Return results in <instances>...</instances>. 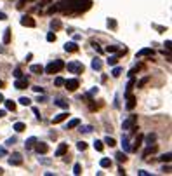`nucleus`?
Segmentation results:
<instances>
[{"label": "nucleus", "mask_w": 172, "mask_h": 176, "mask_svg": "<svg viewBox=\"0 0 172 176\" xmlns=\"http://www.w3.org/2000/svg\"><path fill=\"white\" fill-rule=\"evenodd\" d=\"M63 68H64V63H63L61 59H56V61L49 63V65L44 68V72H45V73H49V75H54V73H57V72H61Z\"/></svg>", "instance_id": "f257e3e1"}, {"label": "nucleus", "mask_w": 172, "mask_h": 176, "mask_svg": "<svg viewBox=\"0 0 172 176\" xmlns=\"http://www.w3.org/2000/svg\"><path fill=\"white\" fill-rule=\"evenodd\" d=\"M75 2L76 0H63V2H59L56 7L57 11H63L64 14H71L73 12V7H75Z\"/></svg>", "instance_id": "f03ea898"}, {"label": "nucleus", "mask_w": 172, "mask_h": 176, "mask_svg": "<svg viewBox=\"0 0 172 176\" xmlns=\"http://www.w3.org/2000/svg\"><path fill=\"white\" fill-rule=\"evenodd\" d=\"M92 7V2L91 0H78L75 2V7H73V12H85V11H89ZM71 12V14H73Z\"/></svg>", "instance_id": "7ed1b4c3"}, {"label": "nucleus", "mask_w": 172, "mask_h": 176, "mask_svg": "<svg viewBox=\"0 0 172 176\" xmlns=\"http://www.w3.org/2000/svg\"><path fill=\"white\" fill-rule=\"evenodd\" d=\"M66 68H68V72L70 73H75V75H80V73H84V65L80 63V61H71V63H68L66 65Z\"/></svg>", "instance_id": "20e7f679"}, {"label": "nucleus", "mask_w": 172, "mask_h": 176, "mask_svg": "<svg viewBox=\"0 0 172 176\" xmlns=\"http://www.w3.org/2000/svg\"><path fill=\"white\" fill-rule=\"evenodd\" d=\"M136 122H137V115H134V114H132V115H129V117L122 122V129H123V131H129Z\"/></svg>", "instance_id": "39448f33"}, {"label": "nucleus", "mask_w": 172, "mask_h": 176, "mask_svg": "<svg viewBox=\"0 0 172 176\" xmlns=\"http://www.w3.org/2000/svg\"><path fill=\"white\" fill-rule=\"evenodd\" d=\"M28 77H19V78H16V82H14V87L16 89H26L28 87Z\"/></svg>", "instance_id": "423d86ee"}, {"label": "nucleus", "mask_w": 172, "mask_h": 176, "mask_svg": "<svg viewBox=\"0 0 172 176\" xmlns=\"http://www.w3.org/2000/svg\"><path fill=\"white\" fill-rule=\"evenodd\" d=\"M9 164L11 166H21L23 164V157H21V154H12V155L9 157Z\"/></svg>", "instance_id": "0eeeda50"}, {"label": "nucleus", "mask_w": 172, "mask_h": 176, "mask_svg": "<svg viewBox=\"0 0 172 176\" xmlns=\"http://www.w3.org/2000/svg\"><path fill=\"white\" fill-rule=\"evenodd\" d=\"M64 85H66L68 91H76V87L80 85V82H78V78H70V80H64Z\"/></svg>", "instance_id": "6e6552de"}, {"label": "nucleus", "mask_w": 172, "mask_h": 176, "mask_svg": "<svg viewBox=\"0 0 172 176\" xmlns=\"http://www.w3.org/2000/svg\"><path fill=\"white\" fill-rule=\"evenodd\" d=\"M19 23H21L23 26H28V28H35V24H37V23H35V19H33L31 16H23Z\"/></svg>", "instance_id": "1a4fd4ad"}, {"label": "nucleus", "mask_w": 172, "mask_h": 176, "mask_svg": "<svg viewBox=\"0 0 172 176\" xmlns=\"http://www.w3.org/2000/svg\"><path fill=\"white\" fill-rule=\"evenodd\" d=\"M35 150H37V154H47L49 152V145L47 143H42V141H37L35 145Z\"/></svg>", "instance_id": "9d476101"}, {"label": "nucleus", "mask_w": 172, "mask_h": 176, "mask_svg": "<svg viewBox=\"0 0 172 176\" xmlns=\"http://www.w3.org/2000/svg\"><path fill=\"white\" fill-rule=\"evenodd\" d=\"M122 147H123V152H132V147H131V139L127 134H122Z\"/></svg>", "instance_id": "9b49d317"}, {"label": "nucleus", "mask_w": 172, "mask_h": 176, "mask_svg": "<svg viewBox=\"0 0 172 176\" xmlns=\"http://www.w3.org/2000/svg\"><path fill=\"white\" fill-rule=\"evenodd\" d=\"M127 98V103H125V108L129 110V112H132L134 108H136V96H132V94H129V96H125Z\"/></svg>", "instance_id": "f8f14e48"}, {"label": "nucleus", "mask_w": 172, "mask_h": 176, "mask_svg": "<svg viewBox=\"0 0 172 176\" xmlns=\"http://www.w3.org/2000/svg\"><path fill=\"white\" fill-rule=\"evenodd\" d=\"M66 152H68V143H59V147H57V150H56V157L66 155Z\"/></svg>", "instance_id": "ddd939ff"}, {"label": "nucleus", "mask_w": 172, "mask_h": 176, "mask_svg": "<svg viewBox=\"0 0 172 176\" xmlns=\"http://www.w3.org/2000/svg\"><path fill=\"white\" fill-rule=\"evenodd\" d=\"M153 54H155V51H153V49H150V47H144V49L137 51L136 58H143V56H153Z\"/></svg>", "instance_id": "4468645a"}, {"label": "nucleus", "mask_w": 172, "mask_h": 176, "mask_svg": "<svg viewBox=\"0 0 172 176\" xmlns=\"http://www.w3.org/2000/svg\"><path fill=\"white\" fill-rule=\"evenodd\" d=\"M64 51H66V52H76V51H78L76 42H66V44H64Z\"/></svg>", "instance_id": "2eb2a0df"}, {"label": "nucleus", "mask_w": 172, "mask_h": 176, "mask_svg": "<svg viewBox=\"0 0 172 176\" xmlns=\"http://www.w3.org/2000/svg\"><path fill=\"white\" fill-rule=\"evenodd\" d=\"M68 119V112H63V114H57L56 117H52V124H59V122H63V120H66Z\"/></svg>", "instance_id": "dca6fc26"}, {"label": "nucleus", "mask_w": 172, "mask_h": 176, "mask_svg": "<svg viewBox=\"0 0 172 176\" xmlns=\"http://www.w3.org/2000/svg\"><path fill=\"white\" fill-rule=\"evenodd\" d=\"M143 139L146 141V145H148V147H150V145H155V141H156V134H155V133H150V134L143 136Z\"/></svg>", "instance_id": "f3484780"}, {"label": "nucleus", "mask_w": 172, "mask_h": 176, "mask_svg": "<svg viewBox=\"0 0 172 176\" xmlns=\"http://www.w3.org/2000/svg\"><path fill=\"white\" fill-rule=\"evenodd\" d=\"M37 141H38V139H37L35 136H30L26 141H24V147H26V150H31V148H33V145H35Z\"/></svg>", "instance_id": "a211bd4d"}, {"label": "nucleus", "mask_w": 172, "mask_h": 176, "mask_svg": "<svg viewBox=\"0 0 172 176\" xmlns=\"http://www.w3.org/2000/svg\"><path fill=\"white\" fill-rule=\"evenodd\" d=\"M30 72L35 73V75H40V73H44V66H42V65H31V66H30Z\"/></svg>", "instance_id": "6ab92c4d"}, {"label": "nucleus", "mask_w": 172, "mask_h": 176, "mask_svg": "<svg viewBox=\"0 0 172 176\" xmlns=\"http://www.w3.org/2000/svg\"><path fill=\"white\" fill-rule=\"evenodd\" d=\"M4 103H5V110H9V112H14V110H16V103H14L12 99H4Z\"/></svg>", "instance_id": "aec40b11"}, {"label": "nucleus", "mask_w": 172, "mask_h": 176, "mask_svg": "<svg viewBox=\"0 0 172 176\" xmlns=\"http://www.w3.org/2000/svg\"><path fill=\"white\" fill-rule=\"evenodd\" d=\"M136 85V80H134V77L129 78V82H127V87H125V96H129L131 94V91H132V87Z\"/></svg>", "instance_id": "412c9836"}, {"label": "nucleus", "mask_w": 172, "mask_h": 176, "mask_svg": "<svg viewBox=\"0 0 172 176\" xmlns=\"http://www.w3.org/2000/svg\"><path fill=\"white\" fill-rule=\"evenodd\" d=\"M91 66H92L94 70H97V72H99V70L103 68V61H101L99 58H94V59H92V63H91Z\"/></svg>", "instance_id": "4be33fe9"}, {"label": "nucleus", "mask_w": 172, "mask_h": 176, "mask_svg": "<svg viewBox=\"0 0 172 176\" xmlns=\"http://www.w3.org/2000/svg\"><path fill=\"white\" fill-rule=\"evenodd\" d=\"M78 126H80V119H71V120L66 124V129H75Z\"/></svg>", "instance_id": "5701e85b"}, {"label": "nucleus", "mask_w": 172, "mask_h": 176, "mask_svg": "<svg viewBox=\"0 0 172 176\" xmlns=\"http://www.w3.org/2000/svg\"><path fill=\"white\" fill-rule=\"evenodd\" d=\"M141 145H143V134H137V136H136V141H134V145H132V152L137 150Z\"/></svg>", "instance_id": "b1692460"}, {"label": "nucleus", "mask_w": 172, "mask_h": 176, "mask_svg": "<svg viewBox=\"0 0 172 176\" xmlns=\"http://www.w3.org/2000/svg\"><path fill=\"white\" fill-rule=\"evenodd\" d=\"M54 105L59 106V108H63V110H68V101H64V99H56Z\"/></svg>", "instance_id": "393cba45"}, {"label": "nucleus", "mask_w": 172, "mask_h": 176, "mask_svg": "<svg viewBox=\"0 0 172 176\" xmlns=\"http://www.w3.org/2000/svg\"><path fill=\"white\" fill-rule=\"evenodd\" d=\"M99 166H101V167H104V169H108V167H111V160L104 157V159H101V160H99Z\"/></svg>", "instance_id": "a878e982"}, {"label": "nucleus", "mask_w": 172, "mask_h": 176, "mask_svg": "<svg viewBox=\"0 0 172 176\" xmlns=\"http://www.w3.org/2000/svg\"><path fill=\"white\" fill-rule=\"evenodd\" d=\"M11 42V28H5L4 30V44H9Z\"/></svg>", "instance_id": "bb28decb"}, {"label": "nucleus", "mask_w": 172, "mask_h": 176, "mask_svg": "<svg viewBox=\"0 0 172 176\" xmlns=\"http://www.w3.org/2000/svg\"><path fill=\"white\" fill-rule=\"evenodd\" d=\"M24 129H26V126H24L23 122H16V124H14V131H16V133H23Z\"/></svg>", "instance_id": "cd10ccee"}, {"label": "nucleus", "mask_w": 172, "mask_h": 176, "mask_svg": "<svg viewBox=\"0 0 172 176\" xmlns=\"http://www.w3.org/2000/svg\"><path fill=\"white\" fill-rule=\"evenodd\" d=\"M19 105H23V106H30V105H31V99L26 98V96H23V98H19Z\"/></svg>", "instance_id": "c85d7f7f"}, {"label": "nucleus", "mask_w": 172, "mask_h": 176, "mask_svg": "<svg viewBox=\"0 0 172 176\" xmlns=\"http://www.w3.org/2000/svg\"><path fill=\"white\" fill-rule=\"evenodd\" d=\"M94 148L97 150V152H103L104 145H103V141H101V139H96V141H94Z\"/></svg>", "instance_id": "c756f323"}, {"label": "nucleus", "mask_w": 172, "mask_h": 176, "mask_svg": "<svg viewBox=\"0 0 172 176\" xmlns=\"http://www.w3.org/2000/svg\"><path fill=\"white\" fill-rule=\"evenodd\" d=\"M92 129H94L92 126H82V127H80V133H84V134H89V133H92Z\"/></svg>", "instance_id": "7c9ffc66"}, {"label": "nucleus", "mask_w": 172, "mask_h": 176, "mask_svg": "<svg viewBox=\"0 0 172 176\" xmlns=\"http://www.w3.org/2000/svg\"><path fill=\"white\" fill-rule=\"evenodd\" d=\"M111 75H113L115 78H116V77H120V75H122V68L115 65V68H113V70H111Z\"/></svg>", "instance_id": "2f4dec72"}, {"label": "nucleus", "mask_w": 172, "mask_h": 176, "mask_svg": "<svg viewBox=\"0 0 172 176\" xmlns=\"http://www.w3.org/2000/svg\"><path fill=\"white\" fill-rule=\"evenodd\" d=\"M103 143H106L108 147H115V145H116V141H115V139H113L111 136H106V138H104V141H103Z\"/></svg>", "instance_id": "473e14b6"}, {"label": "nucleus", "mask_w": 172, "mask_h": 176, "mask_svg": "<svg viewBox=\"0 0 172 176\" xmlns=\"http://www.w3.org/2000/svg\"><path fill=\"white\" fill-rule=\"evenodd\" d=\"M116 160H118V162H125V160H127V155H125V152H118V154H116Z\"/></svg>", "instance_id": "72a5a7b5"}, {"label": "nucleus", "mask_w": 172, "mask_h": 176, "mask_svg": "<svg viewBox=\"0 0 172 176\" xmlns=\"http://www.w3.org/2000/svg\"><path fill=\"white\" fill-rule=\"evenodd\" d=\"M51 28H52V30H59V28H61V21H59V19H52V21H51Z\"/></svg>", "instance_id": "f704fd0d"}, {"label": "nucleus", "mask_w": 172, "mask_h": 176, "mask_svg": "<svg viewBox=\"0 0 172 176\" xmlns=\"http://www.w3.org/2000/svg\"><path fill=\"white\" fill-rule=\"evenodd\" d=\"M162 162H171V152H167V154H163V155H160L158 157Z\"/></svg>", "instance_id": "c9c22d12"}, {"label": "nucleus", "mask_w": 172, "mask_h": 176, "mask_svg": "<svg viewBox=\"0 0 172 176\" xmlns=\"http://www.w3.org/2000/svg\"><path fill=\"white\" fill-rule=\"evenodd\" d=\"M45 39H47V42H56V33H54V32H49Z\"/></svg>", "instance_id": "e433bc0d"}, {"label": "nucleus", "mask_w": 172, "mask_h": 176, "mask_svg": "<svg viewBox=\"0 0 172 176\" xmlns=\"http://www.w3.org/2000/svg\"><path fill=\"white\" fill-rule=\"evenodd\" d=\"M76 148H78L80 152H84V150L87 148V143H85V141H78V143H76Z\"/></svg>", "instance_id": "4c0bfd02"}, {"label": "nucleus", "mask_w": 172, "mask_h": 176, "mask_svg": "<svg viewBox=\"0 0 172 176\" xmlns=\"http://www.w3.org/2000/svg\"><path fill=\"white\" fill-rule=\"evenodd\" d=\"M54 85H57V87H59V85H64V78H63V77H56V78H54Z\"/></svg>", "instance_id": "58836bf2"}, {"label": "nucleus", "mask_w": 172, "mask_h": 176, "mask_svg": "<svg viewBox=\"0 0 172 176\" xmlns=\"http://www.w3.org/2000/svg\"><path fill=\"white\" fill-rule=\"evenodd\" d=\"M80 173H82V166H80V164H75V166H73V175L78 176Z\"/></svg>", "instance_id": "ea45409f"}, {"label": "nucleus", "mask_w": 172, "mask_h": 176, "mask_svg": "<svg viewBox=\"0 0 172 176\" xmlns=\"http://www.w3.org/2000/svg\"><path fill=\"white\" fill-rule=\"evenodd\" d=\"M118 51V45H108L106 47V52H116Z\"/></svg>", "instance_id": "a19ab883"}, {"label": "nucleus", "mask_w": 172, "mask_h": 176, "mask_svg": "<svg viewBox=\"0 0 172 176\" xmlns=\"http://www.w3.org/2000/svg\"><path fill=\"white\" fill-rule=\"evenodd\" d=\"M16 141H18V138H9V139L5 141V145H9V147H11V145H14Z\"/></svg>", "instance_id": "79ce46f5"}, {"label": "nucleus", "mask_w": 172, "mask_h": 176, "mask_svg": "<svg viewBox=\"0 0 172 176\" xmlns=\"http://www.w3.org/2000/svg\"><path fill=\"white\" fill-rule=\"evenodd\" d=\"M97 93H99V89H97V87H92V89L89 91V94H87V96H94V94H97Z\"/></svg>", "instance_id": "37998d69"}, {"label": "nucleus", "mask_w": 172, "mask_h": 176, "mask_svg": "<svg viewBox=\"0 0 172 176\" xmlns=\"http://www.w3.org/2000/svg\"><path fill=\"white\" fill-rule=\"evenodd\" d=\"M31 89H33V91H35L37 94H42V93H44V89H42L40 85H35V87H31Z\"/></svg>", "instance_id": "c03bdc74"}, {"label": "nucleus", "mask_w": 172, "mask_h": 176, "mask_svg": "<svg viewBox=\"0 0 172 176\" xmlns=\"http://www.w3.org/2000/svg\"><path fill=\"white\" fill-rule=\"evenodd\" d=\"M14 77H16V78L23 77V72H21V70H19V68H16V70H14Z\"/></svg>", "instance_id": "a18cd8bd"}, {"label": "nucleus", "mask_w": 172, "mask_h": 176, "mask_svg": "<svg viewBox=\"0 0 172 176\" xmlns=\"http://www.w3.org/2000/svg\"><path fill=\"white\" fill-rule=\"evenodd\" d=\"M31 110H33V114H35V117H37L38 120H40V119H42V115H40V114H38V108H37V106H33V108H31Z\"/></svg>", "instance_id": "49530a36"}, {"label": "nucleus", "mask_w": 172, "mask_h": 176, "mask_svg": "<svg viewBox=\"0 0 172 176\" xmlns=\"http://www.w3.org/2000/svg\"><path fill=\"white\" fill-rule=\"evenodd\" d=\"M47 12H49V14H54V12H57V7H56V5H51Z\"/></svg>", "instance_id": "de8ad7c7"}, {"label": "nucleus", "mask_w": 172, "mask_h": 176, "mask_svg": "<svg viewBox=\"0 0 172 176\" xmlns=\"http://www.w3.org/2000/svg\"><path fill=\"white\" fill-rule=\"evenodd\" d=\"M148 80H150V77H144L143 80H141V82H139V84H137V87H143V85H144V84H146Z\"/></svg>", "instance_id": "09e8293b"}, {"label": "nucleus", "mask_w": 172, "mask_h": 176, "mask_svg": "<svg viewBox=\"0 0 172 176\" xmlns=\"http://www.w3.org/2000/svg\"><path fill=\"white\" fill-rule=\"evenodd\" d=\"M92 47H94V49H96V51H97V52H99V54L103 52V49L99 47V44H96V42H92Z\"/></svg>", "instance_id": "8fccbe9b"}, {"label": "nucleus", "mask_w": 172, "mask_h": 176, "mask_svg": "<svg viewBox=\"0 0 172 176\" xmlns=\"http://www.w3.org/2000/svg\"><path fill=\"white\" fill-rule=\"evenodd\" d=\"M5 155H7V150H5L4 147H0V159H2V157H5Z\"/></svg>", "instance_id": "3c124183"}, {"label": "nucleus", "mask_w": 172, "mask_h": 176, "mask_svg": "<svg viewBox=\"0 0 172 176\" xmlns=\"http://www.w3.org/2000/svg\"><path fill=\"white\" fill-rule=\"evenodd\" d=\"M162 171H163V173H171V166H169V164H167V166H162Z\"/></svg>", "instance_id": "603ef678"}, {"label": "nucleus", "mask_w": 172, "mask_h": 176, "mask_svg": "<svg viewBox=\"0 0 172 176\" xmlns=\"http://www.w3.org/2000/svg\"><path fill=\"white\" fill-rule=\"evenodd\" d=\"M108 26L115 28V26H116V21H115V19H108Z\"/></svg>", "instance_id": "864d4df0"}, {"label": "nucleus", "mask_w": 172, "mask_h": 176, "mask_svg": "<svg viewBox=\"0 0 172 176\" xmlns=\"http://www.w3.org/2000/svg\"><path fill=\"white\" fill-rule=\"evenodd\" d=\"M7 19V14H5V12H2V11H0V21H5Z\"/></svg>", "instance_id": "5fc2aeb1"}, {"label": "nucleus", "mask_w": 172, "mask_h": 176, "mask_svg": "<svg viewBox=\"0 0 172 176\" xmlns=\"http://www.w3.org/2000/svg\"><path fill=\"white\" fill-rule=\"evenodd\" d=\"M137 175L139 176H148L150 173H148V171H137Z\"/></svg>", "instance_id": "6e6d98bb"}, {"label": "nucleus", "mask_w": 172, "mask_h": 176, "mask_svg": "<svg viewBox=\"0 0 172 176\" xmlns=\"http://www.w3.org/2000/svg\"><path fill=\"white\" fill-rule=\"evenodd\" d=\"M49 2H51V0H42V2H40V4H38V5H40V7H44V5H47V4H49Z\"/></svg>", "instance_id": "4d7b16f0"}, {"label": "nucleus", "mask_w": 172, "mask_h": 176, "mask_svg": "<svg viewBox=\"0 0 172 176\" xmlns=\"http://www.w3.org/2000/svg\"><path fill=\"white\" fill-rule=\"evenodd\" d=\"M24 2H28V0H19V4H18V7H19V9H21V7L24 5Z\"/></svg>", "instance_id": "13d9d810"}, {"label": "nucleus", "mask_w": 172, "mask_h": 176, "mask_svg": "<svg viewBox=\"0 0 172 176\" xmlns=\"http://www.w3.org/2000/svg\"><path fill=\"white\" fill-rule=\"evenodd\" d=\"M38 160H40L42 164H49V162H51V160H47V159H38Z\"/></svg>", "instance_id": "bf43d9fd"}, {"label": "nucleus", "mask_w": 172, "mask_h": 176, "mask_svg": "<svg viewBox=\"0 0 172 176\" xmlns=\"http://www.w3.org/2000/svg\"><path fill=\"white\" fill-rule=\"evenodd\" d=\"M4 115H5V110H0V119L4 117Z\"/></svg>", "instance_id": "052dcab7"}, {"label": "nucleus", "mask_w": 172, "mask_h": 176, "mask_svg": "<svg viewBox=\"0 0 172 176\" xmlns=\"http://www.w3.org/2000/svg\"><path fill=\"white\" fill-rule=\"evenodd\" d=\"M0 103H4V94L0 93Z\"/></svg>", "instance_id": "680f3d73"}, {"label": "nucleus", "mask_w": 172, "mask_h": 176, "mask_svg": "<svg viewBox=\"0 0 172 176\" xmlns=\"http://www.w3.org/2000/svg\"><path fill=\"white\" fill-rule=\"evenodd\" d=\"M0 87H4V80H0Z\"/></svg>", "instance_id": "e2e57ef3"}, {"label": "nucleus", "mask_w": 172, "mask_h": 176, "mask_svg": "<svg viewBox=\"0 0 172 176\" xmlns=\"http://www.w3.org/2000/svg\"><path fill=\"white\" fill-rule=\"evenodd\" d=\"M2 173H4V169H2V167H0V175H2Z\"/></svg>", "instance_id": "0e129e2a"}]
</instances>
